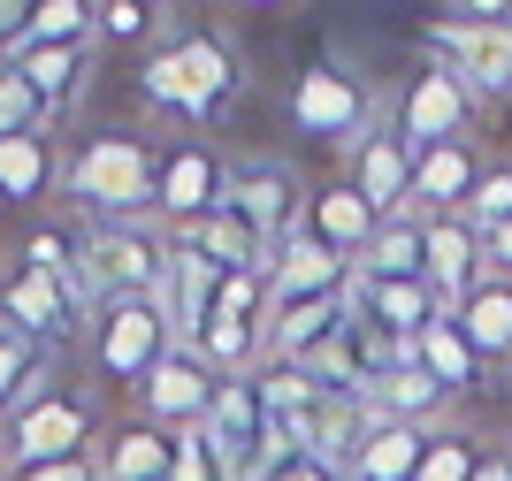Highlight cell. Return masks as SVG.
Instances as JSON below:
<instances>
[{
  "label": "cell",
  "mask_w": 512,
  "mask_h": 481,
  "mask_svg": "<svg viewBox=\"0 0 512 481\" xmlns=\"http://www.w3.org/2000/svg\"><path fill=\"white\" fill-rule=\"evenodd\" d=\"M8 481H100V459H54V466H8Z\"/></svg>",
  "instance_id": "f35d334b"
},
{
  "label": "cell",
  "mask_w": 512,
  "mask_h": 481,
  "mask_svg": "<svg viewBox=\"0 0 512 481\" xmlns=\"http://www.w3.org/2000/svg\"><path fill=\"white\" fill-rule=\"evenodd\" d=\"M46 382H54V359H46L39 344H23L16 329H0V428L39 398Z\"/></svg>",
  "instance_id": "1f68e13d"
},
{
  "label": "cell",
  "mask_w": 512,
  "mask_h": 481,
  "mask_svg": "<svg viewBox=\"0 0 512 481\" xmlns=\"http://www.w3.org/2000/svg\"><path fill=\"white\" fill-rule=\"evenodd\" d=\"M490 146L482 138H459V146H421L413 161V207L406 214H467L482 176H490Z\"/></svg>",
  "instance_id": "2e32d148"
},
{
  "label": "cell",
  "mask_w": 512,
  "mask_h": 481,
  "mask_svg": "<svg viewBox=\"0 0 512 481\" xmlns=\"http://www.w3.org/2000/svg\"><path fill=\"white\" fill-rule=\"evenodd\" d=\"M100 436H107L100 382H62L54 375L39 398L0 428V451H8V466H54V459H92Z\"/></svg>",
  "instance_id": "277c9868"
},
{
  "label": "cell",
  "mask_w": 512,
  "mask_h": 481,
  "mask_svg": "<svg viewBox=\"0 0 512 481\" xmlns=\"http://www.w3.org/2000/svg\"><path fill=\"white\" fill-rule=\"evenodd\" d=\"M352 314H360L367 329H383L390 344H413V336L436 314H451V306L428 291V283H360V275H352Z\"/></svg>",
  "instance_id": "cb8c5ba5"
},
{
  "label": "cell",
  "mask_w": 512,
  "mask_h": 481,
  "mask_svg": "<svg viewBox=\"0 0 512 481\" xmlns=\"http://www.w3.org/2000/svg\"><path fill=\"white\" fill-rule=\"evenodd\" d=\"M390 123L406 130L413 153L421 146H459V138H482V100H474L436 54H421V62L398 77V92H390Z\"/></svg>",
  "instance_id": "8fae6325"
},
{
  "label": "cell",
  "mask_w": 512,
  "mask_h": 481,
  "mask_svg": "<svg viewBox=\"0 0 512 481\" xmlns=\"http://www.w3.org/2000/svg\"><path fill=\"white\" fill-rule=\"evenodd\" d=\"M421 252H428V291L459 306V298L490 275V252H482V230H474L467 214H428L421 222Z\"/></svg>",
  "instance_id": "d6986e66"
},
{
  "label": "cell",
  "mask_w": 512,
  "mask_h": 481,
  "mask_svg": "<svg viewBox=\"0 0 512 481\" xmlns=\"http://www.w3.org/2000/svg\"><path fill=\"white\" fill-rule=\"evenodd\" d=\"M268 321H276L268 275H222V283H214L207 321H199V336H192V352L207 359L222 382L260 375V367H268Z\"/></svg>",
  "instance_id": "30bf717a"
},
{
  "label": "cell",
  "mask_w": 512,
  "mask_h": 481,
  "mask_svg": "<svg viewBox=\"0 0 512 481\" xmlns=\"http://www.w3.org/2000/svg\"><path fill=\"white\" fill-rule=\"evenodd\" d=\"M214 398H222V375H214L192 344H176V352L130 390V413L146 420V428H161V436H184V428H207Z\"/></svg>",
  "instance_id": "4fadbf2b"
},
{
  "label": "cell",
  "mask_w": 512,
  "mask_h": 481,
  "mask_svg": "<svg viewBox=\"0 0 512 481\" xmlns=\"http://www.w3.org/2000/svg\"><path fill=\"white\" fill-rule=\"evenodd\" d=\"M299 237H306L314 252H329V260H344V268H352V260L367 252V237H375V207H367V199L344 184V176H329V184L306 191Z\"/></svg>",
  "instance_id": "e0dca14e"
},
{
  "label": "cell",
  "mask_w": 512,
  "mask_h": 481,
  "mask_svg": "<svg viewBox=\"0 0 512 481\" xmlns=\"http://www.w3.org/2000/svg\"><path fill=\"white\" fill-rule=\"evenodd\" d=\"M306 191H314V184H306L283 153H237V161H230V214H237V222H245L268 252L299 230Z\"/></svg>",
  "instance_id": "7c38bea8"
},
{
  "label": "cell",
  "mask_w": 512,
  "mask_h": 481,
  "mask_svg": "<svg viewBox=\"0 0 512 481\" xmlns=\"http://www.w3.org/2000/svg\"><path fill=\"white\" fill-rule=\"evenodd\" d=\"M176 245H192L214 275H260V268H268V245H260V237L245 230V222H237L230 207L214 214V222H199L192 237H176Z\"/></svg>",
  "instance_id": "f1b7e54d"
},
{
  "label": "cell",
  "mask_w": 512,
  "mask_h": 481,
  "mask_svg": "<svg viewBox=\"0 0 512 481\" xmlns=\"http://www.w3.org/2000/svg\"><path fill=\"white\" fill-rule=\"evenodd\" d=\"M176 275V237L161 222H107V230H85V291L92 306L107 298H169Z\"/></svg>",
  "instance_id": "52a82bcc"
},
{
  "label": "cell",
  "mask_w": 512,
  "mask_h": 481,
  "mask_svg": "<svg viewBox=\"0 0 512 481\" xmlns=\"http://www.w3.org/2000/svg\"><path fill=\"white\" fill-rule=\"evenodd\" d=\"M451 321L474 336V352L490 359V367H512V283H497V275H482L459 306H451Z\"/></svg>",
  "instance_id": "83f0119b"
},
{
  "label": "cell",
  "mask_w": 512,
  "mask_h": 481,
  "mask_svg": "<svg viewBox=\"0 0 512 481\" xmlns=\"http://www.w3.org/2000/svg\"><path fill=\"white\" fill-rule=\"evenodd\" d=\"M344 329H352V291L314 298V306H283V314L268 321V367H306V359H321Z\"/></svg>",
  "instance_id": "603a6c76"
},
{
  "label": "cell",
  "mask_w": 512,
  "mask_h": 481,
  "mask_svg": "<svg viewBox=\"0 0 512 481\" xmlns=\"http://www.w3.org/2000/svg\"><path fill=\"white\" fill-rule=\"evenodd\" d=\"M8 260H23V268H46V275H69V283H85V222L77 214H62V222H31V230L16 237V252Z\"/></svg>",
  "instance_id": "f546056e"
},
{
  "label": "cell",
  "mask_w": 512,
  "mask_h": 481,
  "mask_svg": "<svg viewBox=\"0 0 512 481\" xmlns=\"http://www.w3.org/2000/svg\"><path fill=\"white\" fill-rule=\"evenodd\" d=\"M421 222L428 214H390V222H375V237H367V252L352 260V275H360V283H428Z\"/></svg>",
  "instance_id": "4316f807"
},
{
  "label": "cell",
  "mask_w": 512,
  "mask_h": 481,
  "mask_svg": "<svg viewBox=\"0 0 512 481\" xmlns=\"http://www.w3.org/2000/svg\"><path fill=\"white\" fill-rule=\"evenodd\" d=\"M62 168H69V138L62 130H31V138H0V207H46L62 191Z\"/></svg>",
  "instance_id": "ac0fdd59"
},
{
  "label": "cell",
  "mask_w": 512,
  "mask_h": 481,
  "mask_svg": "<svg viewBox=\"0 0 512 481\" xmlns=\"http://www.w3.org/2000/svg\"><path fill=\"white\" fill-rule=\"evenodd\" d=\"M8 69L39 92V107L54 115V123H69V115L85 107V92H92L100 46H23V54H8Z\"/></svg>",
  "instance_id": "ffe728a7"
},
{
  "label": "cell",
  "mask_w": 512,
  "mask_h": 481,
  "mask_svg": "<svg viewBox=\"0 0 512 481\" xmlns=\"http://www.w3.org/2000/svg\"><path fill=\"white\" fill-rule=\"evenodd\" d=\"M222 207H230V153H222V138L176 130L161 146V176H153V222L169 237H192Z\"/></svg>",
  "instance_id": "ba28073f"
},
{
  "label": "cell",
  "mask_w": 512,
  "mask_h": 481,
  "mask_svg": "<svg viewBox=\"0 0 512 481\" xmlns=\"http://www.w3.org/2000/svg\"><path fill=\"white\" fill-rule=\"evenodd\" d=\"M406 359L421 367V375H436V382L451 390V398H467V390H482V382H490V359L474 352V336L459 329L451 314H436V321H428V329L406 344Z\"/></svg>",
  "instance_id": "d4e9b609"
},
{
  "label": "cell",
  "mask_w": 512,
  "mask_h": 481,
  "mask_svg": "<svg viewBox=\"0 0 512 481\" xmlns=\"http://www.w3.org/2000/svg\"><path fill=\"white\" fill-rule=\"evenodd\" d=\"M413 161H421V153H413V146H406V130L383 115V123L367 130L360 146L344 153V184H352L367 207H375V222H390V214H406V207H413Z\"/></svg>",
  "instance_id": "9a60e30c"
},
{
  "label": "cell",
  "mask_w": 512,
  "mask_h": 481,
  "mask_svg": "<svg viewBox=\"0 0 512 481\" xmlns=\"http://www.w3.org/2000/svg\"><path fill=\"white\" fill-rule=\"evenodd\" d=\"M0 329H16L23 344H39L46 359H62L92 336V291L69 283V275L8 260V268H0Z\"/></svg>",
  "instance_id": "5b68a950"
},
{
  "label": "cell",
  "mask_w": 512,
  "mask_h": 481,
  "mask_svg": "<svg viewBox=\"0 0 512 481\" xmlns=\"http://www.w3.org/2000/svg\"><path fill=\"white\" fill-rule=\"evenodd\" d=\"M383 115H390V100L375 92V77H360V69H344V62H314L291 84V123H299V138H314V146L352 153Z\"/></svg>",
  "instance_id": "9c48e42d"
},
{
  "label": "cell",
  "mask_w": 512,
  "mask_h": 481,
  "mask_svg": "<svg viewBox=\"0 0 512 481\" xmlns=\"http://www.w3.org/2000/svg\"><path fill=\"white\" fill-rule=\"evenodd\" d=\"M199 436L214 443V459H222V474H230V481L253 474V466L268 459V443H276V420H268L260 382H253V375L222 382V398H214V413H207V428H199Z\"/></svg>",
  "instance_id": "5bb4252c"
},
{
  "label": "cell",
  "mask_w": 512,
  "mask_h": 481,
  "mask_svg": "<svg viewBox=\"0 0 512 481\" xmlns=\"http://www.w3.org/2000/svg\"><path fill=\"white\" fill-rule=\"evenodd\" d=\"M169 352H176V321L161 298H107V306H92L85 359H92L100 390H138Z\"/></svg>",
  "instance_id": "8992f818"
},
{
  "label": "cell",
  "mask_w": 512,
  "mask_h": 481,
  "mask_svg": "<svg viewBox=\"0 0 512 481\" xmlns=\"http://www.w3.org/2000/svg\"><path fill=\"white\" fill-rule=\"evenodd\" d=\"M467 222H474L482 237L512 222V161H497L490 176H482V191H474V207H467Z\"/></svg>",
  "instance_id": "74e56055"
},
{
  "label": "cell",
  "mask_w": 512,
  "mask_h": 481,
  "mask_svg": "<svg viewBox=\"0 0 512 481\" xmlns=\"http://www.w3.org/2000/svg\"><path fill=\"white\" fill-rule=\"evenodd\" d=\"M260 275H268L276 314H283V306H314V298H344V291H352V268H344V260H329V252H314L299 230L268 252V268H260Z\"/></svg>",
  "instance_id": "7402d4cb"
},
{
  "label": "cell",
  "mask_w": 512,
  "mask_h": 481,
  "mask_svg": "<svg viewBox=\"0 0 512 481\" xmlns=\"http://www.w3.org/2000/svg\"><path fill=\"white\" fill-rule=\"evenodd\" d=\"M482 428H467V420H451V428H436L421 451V474L413 481H474V466H482Z\"/></svg>",
  "instance_id": "d6a6232c"
},
{
  "label": "cell",
  "mask_w": 512,
  "mask_h": 481,
  "mask_svg": "<svg viewBox=\"0 0 512 481\" xmlns=\"http://www.w3.org/2000/svg\"><path fill=\"white\" fill-rule=\"evenodd\" d=\"M421 54H436L482 107L512 100V0H444L421 23Z\"/></svg>",
  "instance_id": "3957f363"
},
{
  "label": "cell",
  "mask_w": 512,
  "mask_h": 481,
  "mask_svg": "<svg viewBox=\"0 0 512 481\" xmlns=\"http://www.w3.org/2000/svg\"><path fill=\"white\" fill-rule=\"evenodd\" d=\"M153 176H161V146L146 130H85L69 138V168H62V207L85 222V230H107V222H146L153 214Z\"/></svg>",
  "instance_id": "7a4b0ae2"
},
{
  "label": "cell",
  "mask_w": 512,
  "mask_h": 481,
  "mask_svg": "<svg viewBox=\"0 0 512 481\" xmlns=\"http://www.w3.org/2000/svg\"><path fill=\"white\" fill-rule=\"evenodd\" d=\"M474 481H512V436H490V443H482V466H474Z\"/></svg>",
  "instance_id": "ab89813d"
},
{
  "label": "cell",
  "mask_w": 512,
  "mask_h": 481,
  "mask_svg": "<svg viewBox=\"0 0 512 481\" xmlns=\"http://www.w3.org/2000/svg\"><path fill=\"white\" fill-rule=\"evenodd\" d=\"M169 481H230V474L214 459V443L199 428H184V436H169Z\"/></svg>",
  "instance_id": "8d00e7d4"
},
{
  "label": "cell",
  "mask_w": 512,
  "mask_h": 481,
  "mask_svg": "<svg viewBox=\"0 0 512 481\" xmlns=\"http://www.w3.org/2000/svg\"><path fill=\"white\" fill-rule=\"evenodd\" d=\"M421 451H428L421 428H390V420H375V436L360 443V459L344 466V474H352V481H413V474H421Z\"/></svg>",
  "instance_id": "4dcf8cb0"
},
{
  "label": "cell",
  "mask_w": 512,
  "mask_h": 481,
  "mask_svg": "<svg viewBox=\"0 0 512 481\" xmlns=\"http://www.w3.org/2000/svg\"><path fill=\"white\" fill-rule=\"evenodd\" d=\"M176 23L161 16V8H146V0H115V8H100V46H161Z\"/></svg>",
  "instance_id": "836d02e7"
},
{
  "label": "cell",
  "mask_w": 512,
  "mask_h": 481,
  "mask_svg": "<svg viewBox=\"0 0 512 481\" xmlns=\"http://www.w3.org/2000/svg\"><path fill=\"white\" fill-rule=\"evenodd\" d=\"M0 481H8V451H0Z\"/></svg>",
  "instance_id": "b9f144b4"
},
{
  "label": "cell",
  "mask_w": 512,
  "mask_h": 481,
  "mask_svg": "<svg viewBox=\"0 0 512 481\" xmlns=\"http://www.w3.org/2000/svg\"><path fill=\"white\" fill-rule=\"evenodd\" d=\"M482 252H490V275H497V283H512V222L482 237Z\"/></svg>",
  "instance_id": "60d3db41"
},
{
  "label": "cell",
  "mask_w": 512,
  "mask_h": 481,
  "mask_svg": "<svg viewBox=\"0 0 512 481\" xmlns=\"http://www.w3.org/2000/svg\"><path fill=\"white\" fill-rule=\"evenodd\" d=\"M451 390L436 375H421L413 359H398V367H383V375L367 382V413L390 420V428H421V436H436V428H451Z\"/></svg>",
  "instance_id": "44dd1931"
},
{
  "label": "cell",
  "mask_w": 512,
  "mask_h": 481,
  "mask_svg": "<svg viewBox=\"0 0 512 481\" xmlns=\"http://www.w3.org/2000/svg\"><path fill=\"white\" fill-rule=\"evenodd\" d=\"M31 130H62V123L39 107V92H31L16 69L0 62V138H31Z\"/></svg>",
  "instance_id": "e575fe53"
},
{
  "label": "cell",
  "mask_w": 512,
  "mask_h": 481,
  "mask_svg": "<svg viewBox=\"0 0 512 481\" xmlns=\"http://www.w3.org/2000/svg\"><path fill=\"white\" fill-rule=\"evenodd\" d=\"M245 84H253V69H245V54H237L214 23H176L169 39L138 62L146 107L169 115V123H184V130H199V138L222 130V115L245 100Z\"/></svg>",
  "instance_id": "6da1fadb"
},
{
  "label": "cell",
  "mask_w": 512,
  "mask_h": 481,
  "mask_svg": "<svg viewBox=\"0 0 512 481\" xmlns=\"http://www.w3.org/2000/svg\"><path fill=\"white\" fill-rule=\"evenodd\" d=\"M92 459H100V481H169V436L138 413H115Z\"/></svg>",
  "instance_id": "484cf974"
},
{
  "label": "cell",
  "mask_w": 512,
  "mask_h": 481,
  "mask_svg": "<svg viewBox=\"0 0 512 481\" xmlns=\"http://www.w3.org/2000/svg\"><path fill=\"white\" fill-rule=\"evenodd\" d=\"M245 481H352L344 466H329V459H314V451H299V443H268V459L253 466Z\"/></svg>",
  "instance_id": "d590c367"
}]
</instances>
